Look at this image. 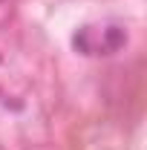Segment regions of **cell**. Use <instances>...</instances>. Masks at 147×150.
Returning <instances> with one entry per match:
<instances>
[{"mask_svg":"<svg viewBox=\"0 0 147 150\" xmlns=\"http://www.w3.org/2000/svg\"><path fill=\"white\" fill-rule=\"evenodd\" d=\"M0 150H3V147H0Z\"/></svg>","mask_w":147,"mask_h":150,"instance_id":"cell-2","label":"cell"},{"mask_svg":"<svg viewBox=\"0 0 147 150\" xmlns=\"http://www.w3.org/2000/svg\"><path fill=\"white\" fill-rule=\"evenodd\" d=\"M127 26L118 20H95V23H84L72 35L75 52L87 58H110L115 52H121L127 46Z\"/></svg>","mask_w":147,"mask_h":150,"instance_id":"cell-1","label":"cell"}]
</instances>
